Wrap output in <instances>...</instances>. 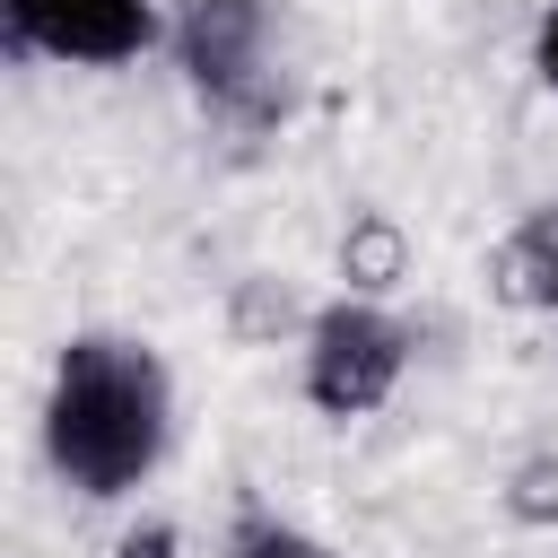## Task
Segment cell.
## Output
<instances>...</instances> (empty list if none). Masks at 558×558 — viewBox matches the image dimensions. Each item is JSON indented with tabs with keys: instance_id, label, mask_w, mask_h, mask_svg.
I'll list each match as a JSON object with an SVG mask.
<instances>
[{
	"instance_id": "cell-1",
	"label": "cell",
	"mask_w": 558,
	"mask_h": 558,
	"mask_svg": "<svg viewBox=\"0 0 558 558\" xmlns=\"http://www.w3.org/2000/svg\"><path fill=\"white\" fill-rule=\"evenodd\" d=\"M166 366L148 340L78 331L52 357L44 392V453L78 497H131L166 453Z\"/></svg>"
},
{
	"instance_id": "cell-2",
	"label": "cell",
	"mask_w": 558,
	"mask_h": 558,
	"mask_svg": "<svg viewBox=\"0 0 558 558\" xmlns=\"http://www.w3.org/2000/svg\"><path fill=\"white\" fill-rule=\"evenodd\" d=\"M174 61L218 113H235V122H270L279 113L270 9L262 0H183L174 9Z\"/></svg>"
},
{
	"instance_id": "cell-3",
	"label": "cell",
	"mask_w": 558,
	"mask_h": 558,
	"mask_svg": "<svg viewBox=\"0 0 558 558\" xmlns=\"http://www.w3.org/2000/svg\"><path fill=\"white\" fill-rule=\"evenodd\" d=\"M401 366H410V331H401L384 305H331V314L314 323V340H305V392H314V410H331V418L384 410L392 384H401Z\"/></svg>"
},
{
	"instance_id": "cell-4",
	"label": "cell",
	"mask_w": 558,
	"mask_h": 558,
	"mask_svg": "<svg viewBox=\"0 0 558 558\" xmlns=\"http://www.w3.org/2000/svg\"><path fill=\"white\" fill-rule=\"evenodd\" d=\"M9 17V52H52V61H140L157 44V9L148 0H0Z\"/></svg>"
},
{
	"instance_id": "cell-5",
	"label": "cell",
	"mask_w": 558,
	"mask_h": 558,
	"mask_svg": "<svg viewBox=\"0 0 558 558\" xmlns=\"http://www.w3.org/2000/svg\"><path fill=\"white\" fill-rule=\"evenodd\" d=\"M506 270H514V296H541L558 314V209H541L514 244H506Z\"/></svg>"
},
{
	"instance_id": "cell-6",
	"label": "cell",
	"mask_w": 558,
	"mask_h": 558,
	"mask_svg": "<svg viewBox=\"0 0 558 558\" xmlns=\"http://www.w3.org/2000/svg\"><path fill=\"white\" fill-rule=\"evenodd\" d=\"M227 558H331V549L314 532H296V523H244Z\"/></svg>"
},
{
	"instance_id": "cell-7",
	"label": "cell",
	"mask_w": 558,
	"mask_h": 558,
	"mask_svg": "<svg viewBox=\"0 0 558 558\" xmlns=\"http://www.w3.org/2000/svg\"><path fill=\"white\" fill-rule=\"evenodd\" d=\"M105 558H183V541H174V523H140V532H122Z\"/></svg>"
},
{
	"instance_id": "cell-8",
	"label": "cell",
	"mask_w": 558,
	"mask_h": 558,
	"mask_svg": "<svg viewBox=\"0 0 558 558\" xmlns=\"http://www.w3.org/2000/svg\"><path fill=\"white\" fill-rule=\"evenodd\" d=\"M532 70L558 87V9H549V17H541V35H532Z\"/></svg>"
}]
</instances>
